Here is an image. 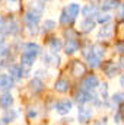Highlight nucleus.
Instances as JSON below:
<instances>
[{"instance_id":"obj_10","label":"nucleus","mask_w":124,"mask_h":125,"mask_svg":"<svg viewBox=\"0 0 124 125\" xmlns=\"http://www.w3.org/2000/svg\"><path fill=\"white\" fill-rule=\"evenodd\" d=\"M112 35H114V26L112 25H104L98 32L99 39H111Z\"/></svg>"},{"instance_id":"obj_31","label":"nucleus","mask_w":124,"mask_h":125,"mask_svg":"<svg viewBox=\"0 0 124 125\" xmlns=\"http://www.w3.org/2000/svg\"><path fill=\"white\" fill-rule=\"evenodd\" d=\"M112 102L114 103H117V105H121L124 102V93H115V94H112Z\"/></svg>"},{"instance_id":"obj_29","label":"nucleus","mask_w":124,"mask_h":125,"mask_svg":"<svg viewBox=\"0 0 124 125\" xmlns=\"http://www.w3.org/2000/svg\"><path fill=\"white\" fill-rule=\"evenodd\" d=\"M31 9L32 10H35V12H38V13H42L44 12V9H45V4L42 3V1H34L32 3V6H31Z\"/></svg>"},{"instance_id":"obj_36","label":"nucleus","mask_w":124,"mask_h":125,"mask_svg":"<svg viewBox=\"0 0 124 125\" xmlns=\"http://www.w3.org/2000/svg\"><path fill=\"white\" fill-rule=\"evenodd\" d=\"M35 116H37V111H29V112H28V118H29V119L35 118Z\"/></svg>"},{"instance_id":"obj_12","label":"nucleus","mask_w":124,"mask_h":125,"mask_svg":"<svg viewBox=\"0 0 124 125\" xmlns=\"http://www.w3.org/2000/svg\"><path fill=\"white\" fill-rule=\"evenodd\" d=\"M42 61L47 65H56L57 67V65H60V57L57 54H54V52H50V54L42 55Z\"/></svg>"},{"instance_id":"obj_35","label":"nucleus","mask_w":124,"mask_h":125,"mask_svg":"<svg viewBox=\"0 0 124 125\" xmlns=\"http://www.w3.org/2000/svg\"><path fill=\"white\" fill-rule=\"evenodd\" d=\"M118 7H120V13H118V16H120V18H124V3L123 4H120Z\"/></svg>"},{"instance_id":"obj_41","label":"nucleus","mask_w":124,"mask_h":125,"mask_svg":"<svg viewBox=\"0 0 124 125\" xmlns=\"http://www.w3.org/2000/svg\"><path fill=\"white\" fill-rule=\"evenodd\" d=\"M1 33H3V29L0 28V41H3V36H1Z\"/></svg>"},{"instance_id":"obj_40","label":"nucleus","mask_w":124,"mask_h":125,"mask_svg":"<svg viewBox=\"0 0 124 125\" xmlns=\"http://www.w3.org/2000/svg\"><path fill=\"white\" fill-rule=\"evenodd\" d=\"M120 83H121V86L124 87V76H121V79H120Z\"/></svg>"},{"instance_id":"obj_8","label":"nucleus","mask_w":124,"mask_h":125,"mask_svg":"<svg viewBox=\"0 0 124 125\" xmlns=\"http://www.w3.org/2000/svg\"><path fill=\"white\" fill-rule=\"evenodd\" d=\"M79 48H80V44H79V41L74 38V39H67V42H66V45H64V52L67 54V55H72V54H74L76 51H79Z\"/></svg>"},{"instance_id":"obj_9","label":"nucleus","mask_w":124,"mask_h":125,"mask_svg":"<svg viewBox=\"0 0 124 125\" xmlns=\"http://www.w3.org/2000/svg\"><path fill=\"white\" fill-rule=\"evenodd\" d=\"M82 15L85 16V18H89V19H92V18H96L98 15H99V10H98V6L96 4H86L85 7H82Z\"/></svg>"},{"instance_id":"obj_23","label":"nucleus","mask_w":124,"mask_h":125,"mask_svg":"<svg viewBox=\"0 0 124 125\" xmlns=\"http://www.w3.org/2000/svg\"><path fill=\"white\" fill-rule=\"evenodd\" d=\"M16 118H18V112H16V111H13V109H6L3 118H1V121H3V124H10V122H13Z\"/></svg>"},{"instance_id":"obj_44","label":"nucleus","mask_w":124,"mask_h":125,"mask_svg":"<svg viewBox=\"0 0 124 125\" xmlns=\"http://www.w3.org/2000/svg\"><path fill=\"white\" fill-rule=\"evenodd\" d=\"M0 125H3V124H1V122H0Z\"/></svg>"},{"instance_id":"obj_25","label":"nucleus","mask_w":124,"mask_h":125,"mask_svg":"<svg viewBox=\"0 0 124 125\" xmlns=\"http://www.w3.org/2000/svg\"><path fill=\"white\" fill-rule=\"evenodd\" d=\"M111 19H112V16H111L110 13H99V15L96 16V22L101 23V25H107V23H110Z\"/></svg>"},{"instance_id":"obj_5","label":"nucleus","mask_w":124,"mask_h":125,"mask_svg":"<svg viewBox=\"0 0 124 125\" xmlns=\"http://www.w3.org/2000/svg\"><path fill=\"white\" fill-rule=\"evenodd\" d=\"M93 112L91 108H86V106H79V112H77V118H79V122L80 124H88L92 118Z\"/></svg>"},{"instance_id":"obj_1","label":"nucleus","mask_w":124,"mask_h":125,"mask_svg":"<svg viewBox=\"0 0 124 125\" xmlns=\"http://www.w3.org/2000/svg\"><path fill=\"white\" fill-rule=\"evenodd\" d=\"M98 86H99V80H98V77H96L95 74H89V76H86V77L82 80V86H80V89L85 90V92H93Z\"/></svg>"},{"instance_id":"obj_17","label":"nucleus","mask_w":124,"mask_h":125,"mask_svg":"<svg viewBox=\"0 0 124 125\" xmlns=\"http://www.w3.org/2000/svg\"><path fill=\"white\" fill-rule=\"evenodd\" d=\"M12 105H13V96L9 92H6V93H3L0 96V106L3 109H10Z\"/></svg>"},{"instance_id":"obj_42","label":"nucleus","mask_w":124,"mask_h":125,"mask_svg":"<svg viewBox=\"0 0 124 125\" xmlns=\"http://www.w3.org/2000/svg\"><path fill=\"white\" fill-rule=\"evenodd\" d=\"M9 1H16V0H9Z\"/></svg>"},{"instance_id":"obj_19","label":"nucleus","mask_w":124,"mask_h":125,"mask_svg":"<svg viewBox=\"0 0 124 125\" xmlns=\"http://www.w3.org/2000/svg\"><path fill=\"white\" fill-rule=\"evenodd\" d=\"M64 10H66V12H67V15L74 21V19L79 16V13H80V6H79L77 3H70Z\"/></svg>"},{"instance_id":"obj_20","label":"nucleus","mask_w":124,"mask_h":125,"mask_svg":"<svg viewBox=\"0 0 124 125\" xmlns=\"http://www.w3.org/2000/svg\"><path fill=\"white\" fill-rule=\"evenodd\" d=\"M120 4H121V3H120V0H102V3H101V10L108 12V10L117 9Z\"/></svg>"},{"instance_id":"obj_34","label":"nucleus","mask_w":124,"mask_h":125,"mask_svg":"<svg viewBox=\"0 0 124 125\" xmlns=\"http://www.w3.org/2000/svg\"><path fill=\"white\" fill-rule=\"evenodd\" d=\"M117 50H118L120 52H124V42H118V44H117Z\"/></svg>"},{"instance_id":"obj_11","label":"nucleus","mask_w":124,"mask_h":125,"mask_svg":"<svg viewBox=\"0 0 124 125\" xmlns=\"http://www.w3.org/2000/svg\"><path fill=\"white\" fill-rule=\"evenodd\" d=\"M18 32H19V25H18V22H15V21L4 22V26H3V33H4V35H16Z\"/></svg>"},{"instance_id":"obj_32","label":"nucleus","mask_w":124,"mask_h":125,"mask_svg":"<svg viewBox=\"0 0 124 125\" xmlns=\"http://www.w3.org/2000/svg\"><path fill=\"white\" fill-rule=\"evenodd\" d=\"M121 116H123V115H121L120 112H117V115H114V122H115V124H120V122H121Z\"/></svg>"},{"instance_id":"obj_33","label":"nucleus","mask_w":124,"mask_h":125,"mask_svg":"<svg viewBox=\"0 0 124 125\" xmlns=\"http://www.w3.org/2000/svg\"><path fill=\"white\" fill-rule=\"evenodd\" d=\"M93 125H107V118H102V119H99V121H96Z\"/></svg>"},{"instance_id":"obj_21","label":"nucleus","mask_w":124,"mask_h":125,"mask_svg":"<svg viewBox=\"0 0 124 125\" xmlns=\"http://www.w3.org/2000/svg\"><path fill=\"white\" fill-rule=\"evenodd\" d=\"M48 47H50V50H51V52H54V54H57L60 50L63 48V42L60 38H56V36H53L50 41H48Z\"/></svg>"},{"instance_id":"obj_4","label":"nucleus","mask_w":124,"mask_h":125,"mask_svg":"<svg viewBox=\"0 0 124 125\" xmlns=\"http://www.w3.org/2000/svg\"><path fill=\"white\" fill-rule=\"evenodd\" d=\"M72 106H73V103L69 99H63V100H59L54 105V109H56V112L59 115H67L72 111Z\"/></svg>"},{"instance_id":"obj_16","label":"nucleus","mask_w":124,"mask_h":125,"mask_svg":"<svg viewBox=\"0 0 124 125\" xmlns=\"http://www.w3.org/2000/svg\"><path fill=\"white\" fill-rule=\"evenodd\" d=\"M95 25H96V22H95L93 19L85 18V19H83V21L80 22V31L85 32V33H89V32H92V31H93Z\"/></svg>"},{"instance_id":"obj_22","label":"nucleus","mask_w":124,"mask_h":125,"mask_svg":"<svg viewBox=\"0 0 124 125\" xmlns=\"http://www.w3.org/2000/svg\"><path fill=\"white\" fill-rule=\"evenodd\" d=\"M104 71L108 77H115L117 73H118V67L115 65V62L112 61H108L105 65H104Z\"/></svg>"},{"instance_id":"obj_30","label":"nucleus","mask_w":124,"mask_h":125,"mask_svg":"<svg viewBox=\"0 0 124 125\" xmlns=\"http://www.w3.org/2000/svg\"><path fill=\"white\" fill-rule=\"evenodd\" d=\"M101 99H102L104 102L108 100V84H107V83L101 84Z\"/></svg>"},{"instance_id":"obj_27","label":"nucleus","mask_w":124,"mask_h":125,"mask_svg":"<svg viewBox=\"0 0 124 125\" xmlns=\"http://www.w3.org/2000/svg\"><path fill=\"white\" fill-rule=\"evenodd\" d=\"M9 52H10V47H9L4 41H0V58L7 57Z\"/></svg>"},{"instance_id":"obj_3","label":"nucleus","mask_w":124,"mask_h":125,"mask_svg":"<svg viewBox=\"0 0 124 125\" xmlns=\"http://www.w3.org/2000/svg\"><path fill=\"white\" fill-rule=\"evenodd\" d=\"M24 19H25L26 26H38V23H39V21H41V13H38V12L29 9V10L25 13V18H24Z\"/></svg>"},{"instance_id":"obj_13","label":"nucleus","mask_w":124,"mask_h":125,"mask_svg":"<svg viewBox=\"0 0 124 125\" xmlns=\"http://www.w3.org/2000/svg\"><path fill=\"white\" fill-rule=\"evenodd\" d=\"M85 71H86V67L79 61V60H74V61H73V64H72V74H73L74 77L83 76Z\"/></svg>"},{"instance_id":"obj_38","label":"nucleus","mask_w":124,"mask_h":125,"mask_svg":"<svg viewBox=\"0 0 124 125\" xmlns=\"http://www.w3.org/2000/svg\"><path fill=\"white\" fill-rule=\"evenodd\" d=\"M3 26H4V19H3V16H0V28L3 29Z\"/></svg>"},{"instance_id":"obj_43","label":"nucleus","mask_w":124,"mask_h":125,"mask_svg":"<svg viewBox=\"0 0 124 125\" xmlns=\"http://www.w3.org/2000/svg\"><path fill=\"white\" fill-rule=\"evenodd\" d=\"M42 1H50V0H42Z\"/></svg>"},{"instance_id":"obj_24","label":"nucleus","mask_w":124,"mask_h":125,"mask_svg":"<svg viewBox=\"0 0 124 125\" xmlns=\"http://www.w3.org/2000/svg\"><path fill=\"white\" fill-rule=\"evenodd\" d=\"M86 60H88V64H89L91 68H98V67H101V57L95 55L92 51L86 55Z\"/></svg>"},{"instance_id":"obj_37","label":"nucleus","mask_w":124,"mask_h":125,"mask_svg":"<svg viewBox=\"0 0 124 125\" xmlns=\"http://www.w3.org/2000/svg\"><path fill=\"white\" fill-rule=\"evenodd\" d=\"M118 112H120L121 115H124V102L121 103V105H120V111H118Z\"/></svg>"},{"instance_id":"obj_18","label":"nucleus","mask_w":124,"mask_h":125,"mask_svg":"<svg viewBox=\"0 0 124 125\" xmlns=\"http://www.w3.org/2000/svg\"><path fill=\"white\" fill-rule=\"evenodd\" d=\"M37 60V57H34V55H29V54H25V52H22V55H21V65L24 67V68H26V70H29L32 67V64L34 61Z\"/></svg>"},{"instance_id":"obj_39","label":"nucleus","mask_w":124,"mask_h":125,"mask_svg":"<svg viewBox=\"0 0 124 125\" xmlns=\"http://www.w3.org/2000/svg\"><path fill=\"white\" fill-rule=\"evenodd\" d=\"M120 65H121V68H124V57L120 60Z\"/></svg>"},{"instance_id":"obj_7","label":"nucleus","mask_w":124,"mask_h":125,"mask_svg":"<svg viewBox=\"0 0 124 125\" xmlns=\"http://www.w3.org/2000/svg\"><path fill=\"white\" fill-rule=\"evenodd\" d=\"M22 51H24L25 54H29V55H34V57H38L39 52H41V48H39V45L35 44V42H26V44H24Z\"/></svg>"},{"instance_id":"obj_6","label":"nucleus","mask_w":124,"mask_h":125,"mask_svg":"<svg viewBox=\"0 0 124 125\" xmlns=\"http://www.w3.org/2000/svg\"><path fill=\"white\" fill-rule=\"evenodd\" d=\"M13 84H15V82H13V79L9 74H0V90L3 93L10 92V89L13 87Z\"/></svg>"},{"instance_id":"obj_26","label":"nucleus","mask_w":124,"mask_h":125,"mask_svg":"<svg viewBox=\"0 0 124 125\" xmlns=\"http://www.w3.org/2000/svg\"><path fill=\"white\" fill-rule=\"evenodd\" d=\"M73 22H74V21H73V19H72L69 15H67V12L63 9L62 16H60V23H62V25H66V26H69V25H72Z\"/></svg>"},{"instance_id":"obj_2","label":"nucleus","mask_w":124,"mask_h":125,"mask_svg":"<svg viewBox=\"0 0 124 125\" xmlns=\"http://www.w3.org/2000/svg\"><path fill=\"white\" fill-rule=\"evenodd\" d=\"M26 74H28V70L24 68L21 64H13V65L9 67V76H10L13 80H19V79L25 77Z\"/></svg>"},{"instance_id":"obj_15","label":"nucleus","mask_w":124,"mask_h":125,"mask_svg":"<svg viewBox=\"0 0 124 125\" xmlns=\"http://www.w3.org/2000/svg\"><path fill=\"white\" fill-rule=\"evenodd\" d=\"M54 89H56L59 93H66V92H69V89H70V82L66 80V79H59V80L54 83Z\"/></svg>"},{"instance_id":"obj_28","label":"nucleus","mask_w":124,"mask_h":125,"mask_svg":"<svg viewBox=\"0 0 124 125\" xmlns=\"http://www.w3.org/2000/svg\"><path fill=\"white\" fill-rule=\"evenodd\" d=\"M54 28H56V22H54V21H51V19H47V21L44 22V25H42V31H44V32L54 31Z\"/></svg>"},{"instance_id":"obj_14","label":"nucleus","mask_w":124,"mask_h":125,"mask_svg":"<svg viewBox=\"0 0 124 125\" xmlns=\"http://www.w3.org/2000/svg\"><path fill=\"white\" fill-rule=\"evenodd\" d=\"M29 90H31L32 93H39V92H42V90H44V83H42V80L38 79V77H34L31 82H29Z\"/></svg>"}]
</instances>
